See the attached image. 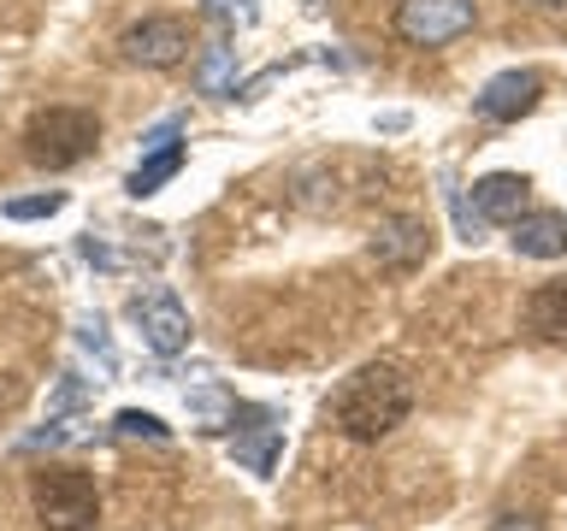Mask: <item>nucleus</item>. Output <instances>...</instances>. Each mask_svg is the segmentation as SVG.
<instances>
[{"mask_svg": "<svg viewBox=\"0 0 567 531\" xmlns=\"http://www.w3.org/2000/svg\"><path fill=\"white\" fill-rule=\"evenodd\" d=\"M526 331L544 343H567V278H549L526 295Z\"/></svg>", "mask_w": 567, "mask_h": 531, "instance_id": "nucleus-9", "label": "nucleus"}, {"mask_svg": "<svg viewBox=\"0 0 567 531\" xmlns=\"http://www.w3.org/2000/svg\"><path fill=\"white\" fill-rule=\"evenodd\" d=\"M538 101H544V77H538V71H496V77L478 88V113H485L491 124L526 118Z\"/></svg>", "mask_w": 567, "mask_h": 531, "instance_id": "nucleus-6", "label": "nucleus"}, {"mask_svg": "<svg viewBox=\"0 0 567 531\" xmlns=\"http://www.w3.org/2000/svg\"><path fill=\"white\" fill-rule=\"evenodd\" d=\"M142 319H148V343H154L159 354L184 348V336H189V319L177 313V301H154V308H142Z\"/></svg>", "mask_w": 567, "mask_h": 531, "instance_id": "nucleus-11", "label": "nucleus"}, {"mask_svg": "<svg viewBox=\"0 0 567 531\" xmlns=\"http://www.w3.org/2000/svg\"><path fill=\"white\" fill-rule=\"evenodd\" d=\"M118 425H124V431H148V437H166V425H159L154 414H124Z\"/></svg>", "mask_w": 567, "mask_h": 531, "instance_id": "nucleus-14", "label": "nucleus"}, {"mask_svg": "<svg viewBox=\"0 0 567 531\" xmlns=\"http://www.w3.org/2000/svg\"><path fill=\"white\" fill-rule=\"evenodd\" d=\"M526 195H532V184L520 171H491L473 184V207H478V219H491V225H514L526 212Z\"/></svg>", "mask_w": 567, "mask_h": 531, "instance_id": "nucleus-8", "label": "nucleus"}, {"mask_svg": "<svg viewBox=\"0 0 567 531\" xmlns=\"http://www.w3.org/2000/svg\"><path fill=\"white\" fill-rule=\"evenodd\" d=\"M491 531H544V520H532V513H503V520H491Z\"/></svg>", "mask_w": 567, "mask_h": 531, "instance_id": "nucleus-13", "label": "nucleus"}, {"mask_svg": "<svg viewBox=\"0 0 567 531\" xmlns=\"http://www.w3.org/2000/svg\"><path fill=\"white\" fill-rule=\"evenodd\" d=\"M60 195H42V201H12V219H35V212H53Z\"/></svg>", "mask_w": 567, "mask_h": 531, "instance_id": "nucleus-15", "label": "nucleus"}, {"mask_svg": "<svg viewBox=\"0 0 567 531\" xmlns=\"http://www.w3.org/2000/svg\"><path fill=\"white\" fill-rule=\"evenodd\" d=\"M514 248L520 254H532V260H556V254H567V219L561 212H520L514 219Z\"/></svg>", "mask_w": 567, "mask_h": 531, "instance_id": "nucleus-10", "label": "nucleus"}, {"mask_svg": "<svg viewBox=\"0 0 567 531\" xmlns=\"http://www.w3.org/2000/svg\"><path fill=\"white\" fill-rule=\"evenodd\" d=\"M538 7H567V0H538Z\"/></svg>", "mask_w": 567, "mask_h": 531, "instance_id": "nucleus-17", "label": "nucleus"}, {"mask_svg": "<svg viewBox=\"0 0 567 531\" xmlns=\"http://www.w3.org/2000/svg\"><path fill=\"white\" fill-rule=\"evenodd\" d=\"M367 254L379 266H420L425 254H432V225L425 219H384L379 230H372Z\"/></svg>", "mask_w": 567, "mask_h": 531, "instance_id": "nucleus-7", "label": "nucleus"}, {"mask_svg": "<svg viewBox=\"0 0 567 531\" xmlns=\"http://www.w3.org/2000/svg\"><path fill=\"white\" fill-rule=\"evenodd\" d=\"M177 166H184V154H177V148H166L159 159H148V166H142V171L131 177V195H148L154 184H166V177H172Z\"/></svg>", "mask_w": 567, "mask_h": 531, "instance_id": "nucleus-12", "label": "nucleus"}, {"mask_svg": "<svg viewBox=\"0 0 567 531\" xmlns=\"http://www.w3.org/2000/svg\"><path fill=\"white\" fill-rule=\"evenodd\" d=\"M95 142H101V118L89 113V106H42V113L24 124V154L48 171H65V166H78V159H89Z\"/></svg>", "mask_w": 567, "mask_h": 531, "instance_id": "nucleus-3", "label": "nucleus"}, {"mask_svg": "<svg viewBox=\"0 0 567 531\" xmlns=\"http://www.w3.org/2000/svg\"><path fill=\"white\" fill-rule=\"evenodd\" d=\"M213 7H219L225 18H243V24L255 18V0H213Z\"/></svg>", "mask_w": 567, "mask_h": 531, "instance_id": "nucleus-16", "label": "nucleus"}, {"mask_svg": "<svg viewBox=\"0 0 567 531\" xmlns=\"http://www.w3.org/2000/svg\"><path fill=\"white\" fill-rule=\"evenodd\" d=\"M30 508L48 531H95L101 525V490L78 467H42L30 472Z\"/></svg>", "mask_w": 567, "mask_h": 531, "instance_id": "nucleus-2", "label": "nucleus"}, {"mask_svg": "<svg viewBox=\"0 0 567 531\" xmlns=\"http://www.w3.org/2000/svg\"><path fill=\"white\" fill-rule=\"evenodd\" d=\"M478 7L473 0H402L396 7V35L408 48H450L473 30Z\"/></svg>", "mask_w": 567, "mask_h": 531, "instance_id": "nucleus-4", "label": "nucleus"}, {"mask_svg": "<svg viewBox=\"0 0 567 531\" xmlns=\"http://www.w3.org/2000/svg\"><path fill=\"white\" fill-rule=\"evenodd\" d=\"M118 48H124V60H131V65L166 71V65H177L189 53V24H184V18H172V12H154V18H142V24L124 30Z\"/></svg>", "mask_w": 567, "mask_h": 531, "instance_id": "nucleus-5", "label": "nucleus"}, {"mask_svg": "<svg viewBox=\"0 0 567 531\" xmlns=\"http://www.w3.org/2000/svg\"><path fill=\"white\" fill-rule=\"evenodd\" d=\"M408 414H414V384H408L390 361L361 366V372H354V378H343V389L331 396V425H337L349 442H379V437L396 431Z\"/></svg>", "mask_w": 567, "mask_h": 531, "instance_id": "nucleus-1", "label": "nucleus"}]
</instances>
